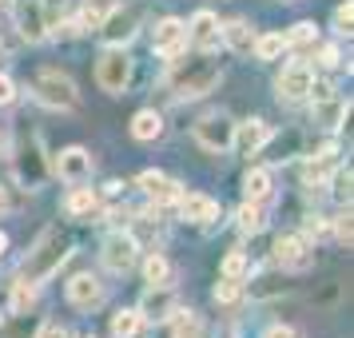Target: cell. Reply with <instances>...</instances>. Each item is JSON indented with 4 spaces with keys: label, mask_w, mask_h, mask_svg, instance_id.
Wrapping results in <instances>:
<instances>
[{
    "label": "cell",
    "mask_w": 354,
    "mask_h": 338,
    "mask_svg": "<svg viewBox=\"0 0 354 338\" xmlns=\"http://www.w3.org/2000/svg\"><path fill=\"white\" fill-rule=\"evenodd\" d=\"M215 84H219V68L211 64V60H179L176 72H171V92L179 100H195V96H207L215 92Z\"/></svg>",
    "instance_id": "obj_2"
},
{
    "label": "cell",
    "mask_w": 354,
    "mask_h": 338,
    "mask_svg": "<svg viewBox=\"0 0 354 338\" xmlns=\"http://www.w3.org/2000/svg\"><path fill=\"white\" fill-rule=\"evenodd\" d=\"M195 144L203 151H227L235 147V120L231 115H203L195 124Z\"/></svg>",
    "instance_id": "obj_6"
},
{
    "label": "cell",
    "mask_w": 354,
    "mask_h": 338,
    "mask_svg": "<svg viewBox=\"0 0 354 338\" xmlns=\"http://www.w3.org/2000/svg\"><path fill=\"white\" fill-rule=\"evenodd\" d=\"M346 115H351V100H338V96L315 100V124H319V128L335 131L338 124H346Z\"/></svg>",
    "instance_id": "obj_18"
},
{
    "label": "cell",
    "mask_w": 354,
    "mask_h": 338,
    "mask_svg": "<svg viewBox=\"0 0 354 338\" xmlns=\"http://www.w3.org/2000/svg\"><path fill=\"white\" fill-rule=\"evenodd\" d=\"M68 255H72L68 243L60 239L56 231H48V235L24 255V263H20V279H28V283H44V279H52V274H60V267L68 263Z\"/></svg>",
    "instance_id": "obj_1"
},
{
    "label": "cell",
    "mask_w": 354,
    "mask_h": 338,
    "mask_svg": "<svg viewBox=\"0 0 354 338\" xmlns=\"http://www.w3.org/2000/svg\"><path fill=\"white\" fill-rule=\"evenodd\" d=\"M319 64L322 68H338V48H322L319 52Z\"/></svg>",
    "instance_id": "obj_44"
},
{
    "label": "cell",
    "mask_w": 354,
    "mask_h": 338,
    "mask_svg": "<svg viewBox=\"0 0 354 338\" xmlns=\"http://www.w3.org/2000/svg\"><path fill=\"white\" fill-rule=\"evenodd\" d=\"M315 36H319V28H315L310 20H303V24H295L283 40H287V48H306V44H315Z\"/></svg>",
    "instance_id": "obj_35"
},
{
    "label": "cell",
    "mask_w": 354,
    "mask_h": 338,
    "mask_svg": "<svg viewBox=\"0 0 354 338\" xmlns=\"http://www.w3.org/2000/svg\"><path fill=\"white\" fill-rule=\"evenodd\" d=\"M17 28H20V36H24L28 44L48 40V12H44L40 0H20L17 4Z\"/></svg>",
    "instance_id": "obj_12"
},
{
    "label": "cell",
    "mask_w": 354,
    "mask_h": 338,
    "mask_svg": "<svg viewBox=\"0 0 354 338\" xmlns=\"http://www.w3.org/2000/svg\"><path fill=\"white\" fill-rule=\"evenodd\" d=\"M32 96L44 104V108H52V112H68V108H76L80 104V92H76V84L68 80L64 72H40L32 80Z\"/></svg>",
    "instance_id": "obj_3"
},
{
    "label": "cell",
    "mask_w": 354,
    "mask_h": 338,
    "mask_svg": "<svg viewBox=\"0 0 354 338\" xmlns=\"http://www.w3.org/2000/svg\"><path fill=\"white\" fill-rule=\"evenodd\" d=\"M271 191H274V179H271L267 167H251V171L243 176V195H247L251 203H267Z\"/></svg>",
    "instance_id": "obj_22"
},
{
    "label": "cell",
    "mask_w": 354,
    "mask_h": 338,
    "mask_svg": "<svg viewBox=\"0 0 354 338\" xmlns=\"http://www.w3.org/2000/svg\"><path fill=\"white\" fill-rule=\"evenodd\" d=\"M136 187L144 195H151L156 203H176L179 195H183V187L171 176H163V171H144V176L136 179Z\"/></svg>",
    "instance_id": "obj_17"
},
{
    "label": "cell",
    "mask_w": 354,
    "mask_h": 338,
    "mask_svg": "<svg viewBox=\"0 0 354 338\" xmlns=\"http://www.w3.org/2000/svg\"><path fill=\"white\" fill-rule=\"evenodd\" d=\"M108 12H112V0H88V4L80 8V17H76L80 32H100V24H104Z\"/></svg>",
    "instance_id": "obj_25"
},
{
    "label": "cell",
    "mask_w": 354,
    "mask_h": 338,
    "mask_svg": "<svg viewBox=\"0 0 354 338\" xmlns=\"http://www.w3.org/2000/svg\"><path fill=\"white\" fill-rule=\"evenodd\" d=\"M128 80H131V56L124 48H108L104 56H100V64H96V84L104 88V92L120 96V92L128 88Z\"/></svg>",
    "instance_id": "obj_4"
},
{
    "label": "cell",
    "mask_w": 354,
    "mask_h": 338,
    "mask_svg": "<svg viewBox=\"0 0 354 338\" xmlns=\"http://www.w3.org/2000/svg\"><path fill=\"white\" fill-rule=\"evenodd\" d=\"M0 4H4V0H0Z\"/></svg>",
    "instance_id": "obj_47"
},
{
    "label": "cell",
    "mask_w": 354,
    "mask_h": 338,
    "mask_svg": "<svg viewBox=\"0 0 354 338\" xmlns=\"http://www.w3.org/2000/svg\"><path fill=\"white\" fill-rule=\"evenodd\" d=\"M171 310H176V290H171V283H151V287L144 290V299H140V314H144V322L171 319Z\"/></svg>",
    "instance_id": "obj_13"
},
{
    "label": "cell",
    "mask_w": 354,
    "mask_h": 338,
    "mask_svg": "<svg viewBox=\"0 0 354 338\" xmlns=\"http://www.w3.org/2000/svg\"><path fill=\"white\" fill-rule=\"evenodd\" d=\"M68 303L76 306V310H96V306H104V283H100L96 274H76L68 283Z\"/></svg>",
    "instance_id": "obj_15"
},
{
    "label": "cell",
    "mask_w": 354,
    "mask_h": 338,
    "mask_svg": "<svg viewBox=\"0 0 354 338\" xmlns=\"http://www.w3.org/2000/svg\"><path fill=\"white\" fill-rule=\"evenodd\" d=\"M219 32H223V44H227L231 52L251 56V48H255V32H251V24H247V20H227Z\"/></svg>",
    "instance_id": "obj_20"
},
{
    "label": "cell",
    "mask_w": 354,
    "mask_h": 338,
    "mask_svg": "<svg viewBox=\"0 0 354 338\" xmlns=\"http://www.w3.org/2000/svg\"><path fill=\"white\" fill-rule=\"evenodd\" d=\"M176 322H171V338H207V326L195 310H171Z\"/></svg>",
    "instance_id": "obj_24"
},
{
    "label": "cell",
    "mask_w": 354,
    "mask_h": 338,
    "mask_svg": "<svg viewBox=\"0 0 354 338\" xmlns=\"http://www.w3.org/2000/svg\"><path fill=\"white\" fill-rule=\"evenodd\" d=\"M8 207V199H4V187H0V211Z\"/></svg>",
    "instance_id": "obj_46"
},
{
    "label": "cell",
    "mask_w": 354,
    "mask_h": 338,
    "mask_svg": "<svg viewBox=\"0 0 354 338\" xmlns=\"http://www.w3.org/2000/svg\"><path fill=\"white\" fill-rule=\"evenodd\" d=\"M136 32H140V8H131V4L128 8H115L112 4V12H108L104 24H100V36H104L112 48H124Z\"/></svg>",
    "instance_id": "obj_8"
},
{
    "label": "cell",
    "mask_w": 354,
    "mask_h": 338,
    "mask_svg": "<svg viewBox=\"0 0 354 338\" xmlns=\"http://www.w3.org/2000/svg\"><path fill=\"white\" fill-rule=\"evenodd\" d=\"M274 294H287V279L283 274H259L251 283V299H274Z\"/></svg>",
    "instance_id": "obj_30"
},
{
    "label": "cell",
    "mask_w": 354,
    "mask_h": 338,
    "mask_svg": "<svg viewBox=\"0 0 354 338\" xmlns=\"http://www.w3.org/2000/svg\"><path fill=\"white\" fill-rule=\"evenodd\" d=\"M259 60H279L283 52H287V40L283 32H267V36H255V48H251Z\"/></svg>",
    "instance_id": "obj_31"
},
{
    "label": "cell",
    "mask_w": 354,
    "mask_h": 338,
    "mask_svg": "<svg viewBox=\"0 0 354 338\" xmlns=\"http://www.w3.org/2000/svg\"><path fill=\"white\" fill-rule=\"evenodd\" d=\"M144 274H147V283H171V263H167L160 251H151V255L144 259Z\"/></svg>",
    "instance_id": "obj_33"
},
{
    "label": "cell",
    "mask_w": 354,
    "mask_h": 338,
    "mask_svg": "<svg viewBox=\"0 0 354 338\" xmlns=\"http://www.w3.org/2000/svg\"><path fill=\"white\" fill-rule=\"evenodd\" d=\"M235 223H239V231L243 235H259L263 227H267V215H263V203H243L239 207V215H235Z\"/></svg>",
    "instance_id": "obj_28"
},
{
    "label": "cell",
    "mask_w": 354,
    "mask_h": 338,
    "mask_svg": "<svg viewBox=\"0 0 354 338\" xmlns=\"http://www.w3.org/2000/svg\"><path fill=\"white\" fill-rule=\"evenodd\" d=\"M274 263H279L283 271H310L315 247H310V239H303V235H283V239L274 243Z\"/></svg>",
    "instance_id": "obj_10"
},
{
    "label": "cell",
    "mask_w": 354,
    "mask_h": 338,
    "mask_svg": "<svg viewBox=\"0 0 354 338\" xmlns=\"http://www.w3.org/2000/svg\"><path fill=\"white\" fill-rule=\"evenodd\" d=\"M330 235V227H326V219H319V215H310L306 219V239H326Z\"/></svg>",
    "instance_id": "obj_41"
},
{
    "label": "cell",
    "mask_w": 354,
    "mask_h": 338,
    "mask_svg": "<svg viewBox=\"0 0 354 338\" xmlns=\"http://www.w3.org/2000/svg\"><path fill=\"white\" fill-rule=\"evenodd\" d=\"M263 338H299V330H295V326H271Z\"/></svg>",
    "instance_id": "obj_43"
},
{
    "label": "cell",
    "mask_w": 354,
    "mask_h": 338,
    "mask_svg": "<svg viewBox=\"0 0 354 338\" xmlns=\"http://www.w3.org/2000/svg\"><path fill=\"white\" fill-rule=\"evenodd\" d=\"M0 338H36V319L32 314H12V322L0 326Z\"/></svg>",
    "instance_id": "obj_32"
},
{
    "label": "cell",
    "mask_w": 354,
    "mask_h": 338,
    "mask_svg": "<svg viewBox=\"0 0 354 338\" xmlns=\"http://www.w3.org/2000/svg\"><path fill=\"white\" fill-rule=\"evenodd\" d=\"M151 48L163 52L171 64H179V56L187 52V24L176 17H163L160 24H156V32H151Z\"/></svg>",
    "instance_id": "obj_9"
},
{
    "label": "cell",
    "mask_w": 354,
    "mask_h": 338,
    "mask_svg": "<svg viewBox=\"0 0 354 338\" xmlns=\"http://www.w3.org/2000/svg\"><path fill=\"white\" fill-rule=\"evenodd\" d=\"M64 211L72 215V219H92V215L100 211V195L92 191V187H80V183H76L72 195L64 199Z\"/></svg>",
    "instance_id": "obj_21"
},
{
    "label": "cell",
    "mask_w": 354,
    "mask_h": 338,
    "mask_svg": "<svg viewBox=\"0 0 354 338\" xmlns=\"http://www.w3.org/2000/svg\"><path fill=\"white\" fill-rule=\"evenodd\" d=\"M330 231H335V239L338 243H346V247H351L354 243V223H351V207L342 211V215H338L335 219V227H330Z\"/></svg>",
    "instance_id": "obj_39"
},
{
    "label": "cell",
    "mask_w": 354,
    "mask_h": 338,
    "mask_svg": "<svg viewBox=\"0 0 354 338\" xmlns=\"http://www.w3.org/2000/svg\"><path fill=\"white\" fill-rule=\"evenodd\" d=\"M12 100H17V84H12L8 76H4V72H0V108H8Z\"/></svg>",
    "instance_id": "obj_42"
},
{
    "label": "cell",
    "mask_w": 354,
    "mask_h": 338,
    "mask_svg": "<svg viewBox=\"0 0 354 338\" xmlns=\"http://www.w3.org/2000/svg\"><path fill=\"white\" fill-rule=\"evenodd\" d=\"M271 140V128L263 120H247V124H235V144L243 147V156H255L263 151V144Z\"/></svg>",
    "instance_id": "obj_19"
},
{
    "label": "cell",
    "mask_w": 354,
    "mask_h": 338,
    "mask_svg": "<svg viewBox=\"0 0 354 338\" xmlns=\"http://www.w3.org/2000/svg\"><path fill=\"white\" fill-rule=\"evenodd\" d=\"M20 179H24V183H28V187H36V183H40V176H44V163L36 160V151H28V156H24V160H20Z\"/></svg>",
    "instance_id": "obj_37"
},
{
    "label": "cell",
    "mask_w": 354,
    "mask_h": 338,
    "mask_svg": "<svg viewBox=\"0 0 354 338\" xmlns=\"http://www.w3.org/2000/svg\"><path fill=\"white\" fill-rule=\"evenodd\" d=\"M219 28H223V24H219V17L203 8V12H195L192 24H187V40H192L203 56H211V52L223 48V32H219Z\"/></svg>",
    "instance_id": "obj_11"
},
{
    "label": "cell",
    "mask_w": 354,
    "mask_h": 338,
    "mask_svg": "<svg viewBox=\"0 0 354 338\" xmlns=\"http://www.w3.org/2000/svg\"><path fill=\"white\" fill-rule=\"evenodd\" d=\"M335 28L342 36H351V28H354V4L351 0H342V4L335 8Z\"/></svg>",
    "instance_id": "obj_38"
},
{
    "label": "cell",
    "mask_w": 354,
    "mask_h": 338,
    "mask_svg": "<svg viewBox=\"0 0 354 338\" xmlns=\"http://www.w3.org/2000/svg\"><path fill=\"white\" fill-rule=\"evenodd\" d=\"M36 338H76V330H72V326H60V322H52V326H40Z\"/></svg>",
    "instance_id": "obj_40"
},
{
    "label": "cell",
    "mask_w": 354,
    "mask_h": 338,
    "mask_svg": "<svg viewBox=\"0 0 354 338\" xmlns=\"http://www.w3.org/2000/svg\"><path fill=\"white\" fill-rule=\"evenodd\" d=\"M279 100H287V104H299V100H310V88H315V68L306 64V60H295V64L283 68V76H279Z\"/></svg>",
    "instance_id": "obj_7"
},
{
    "label": "cell",
    "mask_w": 354,
    "mask_h": 338,
    "mask_svg": "<svg viewBox=\"0 0 354 338\" xmlns=\"http://www.w3.org/2000/svg\"><path fill=\"white\" fill-rule=\"evenodd\" d=\"M351 183H354V171H351V167H338L335 179H330V191H335V199L342 203V207H351Z\"/></svg>",
    "instance_id": "obj_34"
},
{
    "label": "cell",
    "mask_w": 354,
    "mask_h": 338,
    "mask_svg": "<svg viewBox=\"0 0 354 338\" xmlns=\"http://www.w3.org/2000/svg\"><path fill=\"white\" fill-rule=\"evenodd\" d=\"M100 259H104V267L112 274H128L131 267H136V259H140V243H136V235H128V231H112V235L104 239Z\"/></svg>",
    "instance_id": "obj_5"
},
{
    "label": "cell",
    "mask_w": 354,
    "mask_h": 338,
    "mask_svg": "<svg viewBox=\"0 0 354 338\" xmlns=\"http://www.w3.org/2000/svg\"><path fill=\"white\" fill-rule=\"evenodd\" d=\"M243 299V283L239 279H223V283H215V303L219 306H235Z\"/></svg>",
    "instance_id": "obj_36"
},
{
    "label": "cell",
    "mask_w": 354,
    "mask_h": 338,
    "mask_svg": "<svg viewBox=\"0 0 354 338\" xmlns=\"http://www.w3.org/2000/svg\"><path fill=\"white\" fill-rule=\"evenodd\" d=\"M219 274H223V279H239V283H247V279H251V255H247V251H231V255H223Z\"/></svg>",
    "instance_id": "obj_29"
},
{
    "label": "cell",
    "mask_w": 354,
    "mask_h": 338,
    "mask_svg": "<svg viewBox=\"0 0 354 338\" xmlns=\"http://www.w3.org/2000/svg\"><path fill=\"white\" fill-rule=\"evenodd\" d=\"M36 299H40L36 283H28V279H17V283H12V294H8V306H12V314H28V310L36 306Z\"/></svg>",
    "instance_id": "obj_26"
},
{
    "label": "cell",
    "mask_w": 354,
    "mask_h": 338,
    "mask_svg": "<svg viewBox=\"0 0 354 338\" xmlns=\"http://www.w3.org/2000/svg\"><path fill=\"white\" fill-rule=\"evenodd\" d=\"M176 203H179V215H183L187 223H199V227H207V223H215V219H219V203H215L211 195H199V191H192V195H179Z\"/></svg>",
    "instance_id": "obj_16"
},
{
    "label": "cell",
    "mask_w": 354,
    "mask_h": 338,
    "mask_svg": "<svg viewBox=\"0 0 354 338\" xmlns=\"http://www.w3.org/2000/svg\"><path fill=\"white\" fill-rule=\"evenodd\" d=\"M144 335V314L140 310H115L112 314V338H140Z\"/></svg>",
    "instance_id": "obj_27"
},
{
    "label": "cell",
    "mask_w": 354,
    "mask_h": 338,
    "mask_svg": "<svg viewBox=\"0 0 354 338\" xmlns=\"http://www.w3.org/2000/svg\"><path fill=\"white\" fill-rule=\"evenodd\" d=\"M131 135L140 140V144H151V140H160L163 135V115L151 112V108H144V112L131 115Z\"/></svg>",
    "instance_id": "obj_23"
},
{
    "label": "cell",
    "mask_w": 354,
    "mask_h": 338,
    "mask_svg": "<svg viewBox=\"0 0 354 338\" xmlns=\"http://www.w3.org/2000/svg\"><path fill=\"white\" fill-rule=\"evenodd\" d=\"M4 247H8V235H4V231H0V255H4Z\"/></svg>",
    "instance_id": "obj_45"
},
{
    "label": "cell",
    "mask_w": 354,
    "mask_h": 338,
    "mask_svg": "<svg viewBox=\"0 0 354 338\" xmlns=\"http://www.w3.org/2000/svg\"><path fill=\"white\" fill-rule=\"evenodd\" d=\"M56 176L64 179V183H88L92 179V156H88V147H64L60 156H56Z\"/></svg>",
    "instance_id": "obj_14"
}]
</instances>
